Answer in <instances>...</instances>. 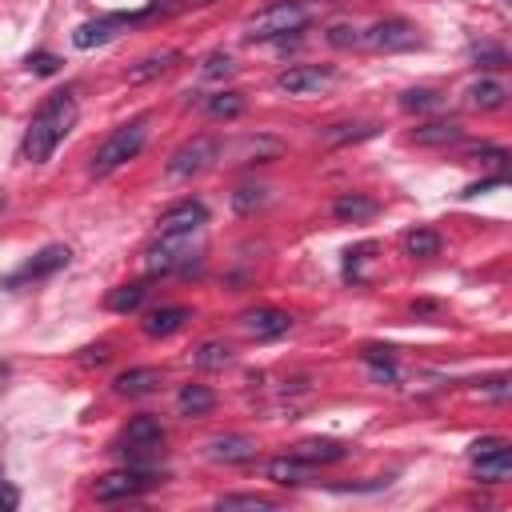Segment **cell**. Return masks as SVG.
Listing matches in <instances>:
<instances>
[{
  "instance_id": "6da1fadb",
  "label": "cell",
  "mask_w": 512,
  "mask_h": 512,
  "mask_svg": "<svg viewBox=\"0 0 512 512\" xmlns=\"http://www.w3.org/2000/svg\"><path fill=\"white\" fill-rule=\"evenodd\" d=\"M76 116H80V104H76V92L72 88H60L52 92L28 120L24 128V140H20V156L28 164H44L52 160V152L64 144V136L76 128Z\"/></svg>"
},
{
  "instance_id": "7a4b0ae2",
  "label": "cell",
  "mask_w": 512,
  "mask_h": 512,
  "mask_svg": "<svg viewBox=\"0 0 512 512\" xmlns=\"http://www.w3.org/2000/svg\"><path fill=\"white\" fill-rule=\"evenodd\" d=\"M328 8H332V0H272L244 20V36L248 40H288V36L304 32L312 20H320Z\"/></svg>"
},
{
  "instance_id": "3957f363",
  "label": "cell",
  "mask_w": 512,
  "mask_h": 512,
  "mask_svg": "<svg viewBox=\"0 0 512 512\" xmlns=\"http://www.w3.org/2000/svg\"><path fill=\"white\" fill-rule=\"evenodd\" d=\"M200 228L196 232H160V240L144 252V268L148 276H172V272H188L200 264Z\"/></svg>"
},
{
  "instance_id": "277c9868",
  "label": "cell",
  "mask_w": 512,
  "mask_h": 512,
  "mask_svg": "<svg viewBox=\"0 0 512 512\" xmlns=\"http://www.w3.org/2000/svg\"><path fill=\"white\" fill-rule=\"evenodd\" d=\"M144 140H148V120H128V124L112 128L96 144V152H92V176H112L116 168H124L128 160H136L140 148H144Z\"/></svg>"
},
{
  "instance_id": "5b68a950",
  "label": "cell",
  "mask_w": 512,
  "mask_h": 512,
  "mask_svg": "<svg viewBox=\"0 0 512 512\" xmlns=\"http://www.w3.org/2000/svg\"><path fill=\"white\" fill-rule=\"evenodd\" d=\"M168 12V4H148V8H140V12H108V16H96V20H84L76 32H72V44L76 48H100V44H108V40H116L120 32H128L132 24H144V20H156V16H164Z\"/></svg>"
},
{
  "instance_id": "8992f818",
  "label": "cell",
  "mask_w": 512,
  "mask_h": 512,
  "mask_svg": "<svg viewBox=\"0 0 512 512\" xmlns=\"http://www.w3.org/2000/svg\"><path fill=\"white\" fill-rule=\"evenodd\" d=\"M164 480H168V476L156 472V468H148V464H124V468L100 476L96 488H92V496L104 500V504H112V500H132V496H144V492L160 488Z\"/></svg>"
},
{
  "instance_id": "52a82bcc",
  "label": "cell",
  "mask_w": 512,
  "mask_h": 512,
  "mask_svg": "<svg viewBox=\"0 0 512 512\" xmlns=\"http://www.w3.org/2000/svg\"><path fill=\"white\" fill-rule=\"evenodd\" d=\"M420 44H424L420 28L400 20V16H384V20H376V24L356 32V48H368V52H412Z\"/></svg>"
},
{
  "instance_id": "ba28073f",
  "label": "cell",
  "mask_w": 512,
  "mask_h": 512,
  "mask_svg": "<svg viewBox=\"0 0 512 512\" xmlns=\"http://www.w3.org/2000/svg\"><path fill=\"white\" fill-rule=\"evenodd\" d=\"M164 424L156 420V416H132L128 420V428H124V436H120V444H116V452L128 460V464H148L152 456H160L164 452Z\"/></svg>"
},
{
  "instance_id": "9c48e42d",
  "label": "cell",
  "mask_w": 512,
  "mask_h": 512,
  "mask_svg": "<svg viewBox=\"0 0 512 512\" xmlns=\"http://www.w3.org/2000/svg\"><path fill=\"white\" fill-rule=\"evenodd\" d=\"M68 260H72V252H68V244H44L36 256H28L16 272H8L4 280H0V288H20V284H36V280H48V276H56L60 268H68Z\"/></svg>"
},
{
  "instance_id": "30bf717a",
  "label": "cell",
  "mask_w": 512,
  "mask_h": 512,
  "mask_svg": "<svg viewBox=\"0 0 512 512\" xmlns=\"http://www.w3.org/2000/svg\"><path fill=\"white\" fill-rule=\"evenodd\" d=\"M216 160H220V140L216 136H192V140H184L168 156V176L172 180H184V176H196V172L212 168Z\"/></svg>"
},
{
  "instance_id": "8fae6325",
  "label": "cell",
  "mask_w": 512,
  "mask_h": 512,
  "mask_svg": "<svg viewBox=\"0 0 512 512\" xmlns=\"http://www.w3.org/2000/svg\"><path fill=\"white\" fill-rule=\"evenodd\" d=\"M332 80H336V72L328 64H292L276 76V88L288 96H312V92H324Z\"/></svg>"
},
{
  "instance_id": "7c38bea8",
  "label": "cell",
  "mask_w": 512,
  "mask_h": 512,
  "mask_svg": "<svg viewBox=\"0 0 512 512\" xmlns=\"http://www.w3.org/2000/svg\"><path fill=\"white\" fill-rule=\"evenodd\" d=\"M240 328L256 340H276L292 328V316L280 308H248V312H240Z\"/></svg>"
},
{
  "instance_id": "4fadbf2b",
  "label": "cell",
  "mask_w": 512,
  "mask_h": 512,
  "mask_svg": "<svg viewBox=\"0 0 512 512\" xmlns=\"http://www.w3.org/2000/svg\"><path fill=\"white\" fill-rule=\"evenodd\" d=\"M204 224H208V208L200 200H180V204H172V208L160 212L156 232H196Z\"/></svg>"
},
{
  "instance_id": "5bb4252c",
  "label": "cell",
  "mask_w": 512,
  "mask_h": 512,
  "mask_svg": "<svg viewBox=\"0 0 512 512\" xmlns=\"http://www.w3.org/2000/svg\"><path fill=\"white\" fill-rule=\"evenodd\" d=\"M188 320H192V312H188L184 304H164V308H152V312L140 320V328H144V336L160 340V336H172V332H180Z\"/></svg>"
},
{
  "instance_id": "9a60e30c",
  "label": "cell",
  "mask_w": 512,
  "mask_h": 512,
  "mask_svg": "<svg viewBox=\"0 0 512 512\" xmlns=\"http://www.w3.org/2000/svg\"><path fill=\"white\" fill-rule=\"evenodd\" d=\"M184 56L176 52V48H164V52H152V56H144V60H136L128 72H124V80L128 84H148V80H156V76H168L176 64H180Z\"/></svg>"
},
{
  "instance_id": "2e32d148",
  "label": "cell",
  "mask_w": 512,
  "mask_h": 512,
  "mask_svg": "<svg viewBox=\"0 0 512 512\" xmlns=\"http://www.w3.org/2000/svg\"><path fill=\"white\" fill-rule=\"evenodd\" d=\"M312 468L316 464H308V460H300L296 452L292 456H276V460H268V480L272 484H284V488H300V484H308L312 480Z\"/></svg>"
},
{
  "instance_id": "e0dca14e",
  "label": "cell",
  "mask_w": 512,
  "mask_h": 512,
  "mask_svg": "<svg viewBox=\"0 0 512 512\" xmlns=\"http://www.w3.org/2000/svg\"><path fill=\"white\" fill-rule=\"evenodd\" d=\"M208 456L220 460V464H248V460H256V440L228 432V436H216L208 444Z\"/></svg>"
},
{
  "instance_id": "ac0fdd59",
  "label": "cell",
  "mask_w": 512,
  "mask_h": 512,
  "mask_svg": "<svg viewBox=\"0 0 512 512\" xmlns=\"http://www.w3.org/2000/svg\"><path fill=\"white\" fill-rule=\"evenodd\" d=\"M348 452H352V448H348L344 440H332V436H308V440L296 444V456L308 460V464H336V460H344Z\"/></svg>"
},
{
  "instance_id": "d6986e66",
  "label": "cell",
  "mask_w": 512,
  "mask_h": 512,
  "mask_svg": "<svg viewBox=\"0 0 512 512\" xmlns=\"http://www.w3.org/2000/svg\"><path fill=\"white\" fill-rule=\"evenodd\" d=\"M472 468H476V476H480L484 484H504V480L512 476V444H500V448L476 456Z\"/></svg>"
},
{
  "instance_id": "ffe728a7",
  "label": "cell",
  "mask_w": 512,
  "mask_h": 512,
  "mask_svg": "<svg viewBox=\"0 0 512 512\" xmlns=\"http://www.w3.org/2000/svg\"><path fill=\"white\" fill-rule=\"evenodd\" d=\"M408 140L420 144V148H440V144H456V140H464V128H460L456 120H428V124L412 128Z\"/></svg>"
},
{
  "instance_id": "44dd1931",
  "label": "cell",
  "mask_w": 512,
  "mask_h": 512,
  "mask_svg": "<svg viewBox=\"0 0 512 512\" xmlns=\"http://www.w3.org/2000/svg\"><path fill=\"white\" fill-rule=\"evenodd\" d=\"M376 200L372 196H364V192H344V196H336L332 200V216L340 220V224H360V220H372L376 216Z\"/></svg>"
},
{
  "instance_id": "7402d4cb",
  "label": "cell",
  "mask_w": 512,
  "mask_h": 512,
  "mask_svg": "<svg viewBox=\"0 0 512 512\" xmlns=\"http://www.w3.org/2000/svg\"><path fill=\"white\" fill-rule=\"evenodd\" d=\"M160 380H164L160 368H128L112 380V388H116V396H148L160 388Z\"/></svg>"
},
{
  "instance_id": "603a6c76",
  "label": "cell",
  "mask_w": 512,
  "mask_h": 512,
  "mask_svg": "<svg viewBox=\"0 0 512 512\" xmlns=\"http://www.w3.org/2000/svg\"><path fill=\"white\" fill-rule=\"evenodd\" d=\"M144 300H148V280H132V284L112 288V292H108V300H104V308H108V312L128 316V312H136Z\"/></svg>"
},
{
  "instance_id": "cb8c5ba5",
  "label": "cell",
  "mask_w": 512,
  "mask_h": 512,
  "mask_svg": "<svg viewBox=\"0 0 512 512\" xmlns=\"http://www.w3.org/2000/svg\"><path fill=\"white\" fill-rule=\"evenodd\" d=\"M376 132H380V124H372V120H340V124L324 128V140L328 144H356V140H372Z\"/></svg>"
},
{
  "instance_id": "d4e9b609",
  "label": "cell",
  "mask_w": 512,
  "mask_h": 512,
  "mask_svg": "<svg viewBox=\"0 0 512 512\" xmlns=\"http://www.w3.org/2000/svg\"><path fill=\"white\" fill-rule=\"evenodd\" d=\"M360 360L372 368V380H384V384H396V380H400V368H396V352H392V348L368 344V348L360 352Z\"/></svg>"
},
{
  "instance_id": "484cf974",
  "label": "cell",
  "mask_w": 512,
  "mask_h": 512,
  "mask_svg": "<svg viewBox=\"0 0 512 512\" xmlns=\"http://www.w3.org/2000/svg\"><path fill=\"white\" fill-rule=\"evenodd\" d=\"M176 408H180V416H208L216 408V392L204 384H184L176 396Z\"/></svg>"
},
{
  "instance_id": "4316f807",
  "label": "cell",
  "mask_w": 512,
  "mask_h": 512,
  "mask_svg": "<svg viewBox=\"0 0 512 512\" xmlns=\"http://www.w3.org/2000/svg\"><path fill=\"white\" fill-rule=\"evenodd\" d=\"M468 104L480 108V112H496V108L508 104V88H504L500 80H476V84L468 88Z\"/></svg>"
},
{
  "instance_id": "83f0119b",
  "label": "cell",
  "mask_w": 512,
  "mask_h": 512,
  "mask_svg": "<svg viewBox=\"0 0 512 512\" xmlns=\"http://www.w3.org/2000/svg\"><path fill=\"white\" fill-rule=\"evenodd\" d=\"M232 360V348L224 344V340H204L196 352H192V364L200 368V372H216V368H224Z\"/></svg>"
},
{
  "instance_id": "f1b7e54d",
  "label": "cell",
  "mask_w": 512,
  "mask_h": 512,
  "mask_svg": "<svg viewBox=\"0 0 512 512\" xmlns=\"http://www.w3.org/2000/svg\"><path fill=\"white\" fill-rule=\"evenodd\" d=\"M444 92L440 88H408L404 96H400V108L404 112H436V108H444Z\"/></svg>"
},
{
  "instance_id": "f546056e",
  "label": "cell",
  "mask_w": 512,
  "mask_h": 512,
  "mask_svg": "<svg viewBox=\"0 0 512 512\" xmlns=\"http://www.w3.org/2000/svg\"><path fill=\"white\" fill-rule=\"evenodd\" d=\"M204 112H208L212 120H236V116L244 112V96H240V92H212V96L204 100Z\"/></svg>"
},
{
  "instance_id": "4dcf8cb0",
  "label": "cell",
  "mask_w": 512,
  "mask_h": 512,
  "mask_svg": "<svg viewBox=\"0 0 512 512\" xmlns=\"http://www.w3.org/2000/svg\"><path fill=\"white\" fill-rule=\"evenodd\" d=\"M404 248H408V256H416V260H432V256L440 252V232H432V228H412V232L404 236Z\"/></svg>"
},
{
  "instance_id": "1f68e13d",
  "label": "cell",
  "mask_w": 512,
  "mask_h": 512,
  "mask_svg": "<svg viewBox=\"0 0 512 512\" xmlns=\"http://www.w3.org/2000/svg\"><path fill=\"white\" fill-rule=\"evenodd\" d=\"M264 200H268V188H260V184H244V188H236V192H232V208H236L240 216H248V212H256V208H264Z\"/></svg>"
},
{
  "instance_id": "d6a6232c",
  "label": "cell",
  "mask_w": 512,
  "mask_h": 512,
  "mask_svg": "<svg viewBox=\"0 0 512 512\" xmlns=\"http://www.w3.org/2000/svg\"><path fill=\"white\" fill-rule=\"evenodd\" d=\"M232 72H236V64H232L228 52H212V56L200 60V80H228Z\"/></svg>"
},
{
  "instance_id": "836d02e7",
  "label": "cell",
  "mask_w": 512,
  "mask_h": 512,
  "mask_svg": "<svg viewBox=\"0 0 512 512\" xmlns=\"http://www.w3.org/2000/svg\"><path fill=\"white\" fill-rule=\"evenodd\" d=\"M472 60H476V68H484V72L508 68V52H504L500 44H476V48H472Z\"/></svg>"
},
{
  "instance_id": "e575fe53",
  "label": "cell",
  "mask_w": 512,
  "mask_h": 512,
  "mask_svg": "<svg viewBox=\"0 0 512 512\" xmlns=\"http://www.w3.org/2000/svg\"><path fill=\"white\" fill-rule=\"evenodd\" d=\"M216 508H248V512H276V500H268V496H220L216 500Z\"/></svg>"
},
{
  "instance_id": "d590c367",
  "label": "cell",
  "mask_w": 512,
  "mask_h": 512,
  "mask_svg": "<svg viewBox=\"0 0 512 512\" xmlns=\"http://www.w3.org/2000/svg\"><path fill=\"white\" fill-rule=\"evenodd\" d=\"M372 252H376V244H372V240H364V244L348 248V252H344V276H348V280H360V264H364V260H372Z\"/></svg>"
},
{
  "instance_id": "8d00e7d4",
  "label": "cell",
  "mask_w": 512,
  "mask_h": 512,
  "mask_svg": "<svg viewBox=\"0 0 512 512\" xmlns=\"http://www.w3.org/2000/svg\"><path fill=\"white\" fill-rule=\"evenodd\" d=\"M24 64H28V72H36V76H52V72H60L64 60H60L56 52H28Z\"/></svg>"
},
{
  "instance_id": "74e56055",
  "label": "cell",
  "mask_w": 512,
  "mask_h": 512,
  "mask_svg": "<svg viewBox=\"0 0 512 512\" xmlns=\"http://www.w3.org/2000/svg\"><path fill=\"white\" fill-rule=\"evenodd\" d=\"M108 360H112V348H108V344H92V348H84V356H80L84 368H96V364H108Z\"/></svg>"
},
{
  "instance_id": "f35d334b",
  "label": "cell",
  "mask_w": 512,
  "mask_h": 512,
  "mask_svg": "<svg viewBox=\"0 0 512 512\" xmlns=\"http://www.w3.org/2000/svg\"><path fill=\"white\" fill-rule=\"evenodd\" d=\"M480 396H488V400H508V376L484 380V384H480Z\"/></svg>"
},
{
  "instance_id": "ab89813d",
  "label": "cell",
  "mask_w": 512,
  "mask_h": 512,
  "mask_svg": "<svg viewBox=\"0 0 512 512\" xmlns=\"http://www.w3.org/2000/svg\"><path fill=\"white\" fill-rule=\"evenodd\" d=\"M504 180H508V172H496V176H488V180H480V184H468L460 196H464V200H468V196H480V192H488V188H500Z\"/></svg>"
},
{
  "instance_id": "60d3db41",
  "label": "cell",
  "mask_w": 512,
  "mask_h": 512,
  "mask_svg": "<svg viewBox=\"0 0 512 512\" xmlns=\"http://www.w3.org/2000/svg\"><path fill=\"white\" fill-rule=\"evenodd\" d=\"M500 444H508L504 436H484V440H476L472 448H468V460H476V456H484V452H492V448H500Z\"/></svg>"
},
{
  "instance_id": "b9f144b4",
  "label": "cell",
  "mask_w": 512,
  "mask_h": 512,
  "mask_svg": "<svg viewBox=\"0 0 512 512\" xmlns=\"http://www.w3.org/2000/svg\"><path fill=\"white\" fill-rule=\"evenodd\" d=\"M20 504V492L12 484H0V512H12Z\"/></svg>"
},
{
  "instance_id": "7bdbcfd3",
  "label": "cell",
  "mask_w": 512,
  "mask_h": 512,
  "mask_svg": "<svg viewBox=\"0 0 512 512\" xmlns=\"http://www.w3.org/2000/svg\"><path fill=\"white\" fill-rule=\"evenodd\" d=\"M208 4H216V0H176V8H208Z\"/></svg>"
},
{
  "instance_id": "ee69618b",
  "label": "cell",
  "mask_w": 512,
  "mask_h": 512,
  "mask_svg": "<svg viewBox=\"0 0 512 512\" xmlns=\"http://www.w3.org/2000/svg\"><path fill=\"white\" fill-rule=\"evenodd\" d=\"M4 376H8V368H4V364H0V380H4Z\"/></svg>"
},
{
  "instance_id": "f6af8a7d",
  "label": "cell",
  "mask_w": 512,
  "mask_h": 512,
  "mask_svg": "<svg viewBox=\"0 0 512 512\" xmlns=\"http://www.w3.org/2000/svg\"><path fill=\"white\" fill-rule=\"evenodd\" d=\"M0 212H4V192H0Z\"/></svg>"
}]
</instances>
